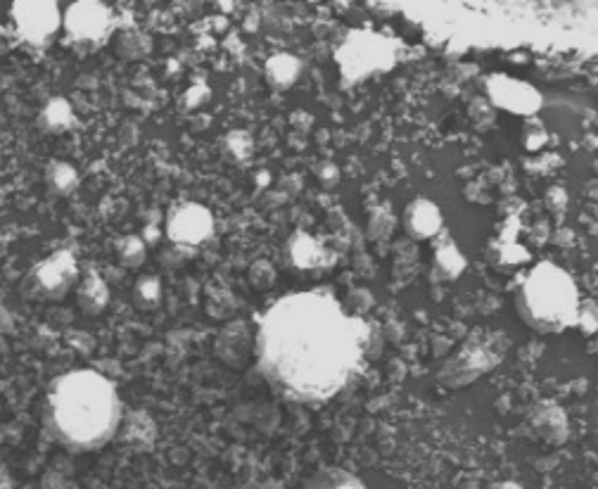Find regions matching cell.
Listing matches in <instances>:
<instances>
[{
	"label": "cell",
	"instance_id": "1",
	"mask_svg": "<svg viewBox=\"0 0 598 489\" xmlns=\"http://www.w3.org/2000/svg\"><path fill=\"white\" fill-rule=\"evenodd\" d=\"M371 328L349 316L328 292H295L259 323L257 361L269 383L295 402L318 404L345 387L368 347Z\"/></svg>",
	"mask_w": 598,
	"mask_h": 489
},
{
	"label": "cell",
	"instance_id": "2",
	"mask_svg": "<svg viewBox=\"0 0 598 489\" xmlns=\"http://www.w3.org/2000/svg\"><path fill=\"white\" fill-rule=\"evenodd\" d=\"M122 416V399L117 387L91 368L69 371L50 387V425L69 447H103L117 435Z\"/></svg>",
	"mask_w": 598,
	"mask_h": 489
},
{
	"label": "cell",
	"instance_id": "3",
	"mask_svg": "<svg viewBox=\"0 0 598 489\" xmlns=\"http://www.w3.org/2000/svg\"><path fill=\"white\" fill-rule=\"evenodd\" d=\"M520 319L539 333H561L580 323V292L568 271L542 262L527 273L515 297Z\"/></svg>",
	"mask_w": 598,
	"mask_h": 489
},
{
	"label": "cell",
	"instance_id": "4",
	"mask_svg": "<svg viewBox=\"0 0 598 489\" xmlns=\"http://www.w3.org/2000/svg\"><path fill=\"white\" fill-rule=\"evenodd\" d=\"M394 60H397V46L392 38L373 31H356L337 50V62L347 84L364 81L375 72H387Z\"/></svg>",
	"mask_w": 598,
	"mask_h": 489
},
{
	"label": "cell",
	"instance_id": "5",
	"mask_svg": "<svg viewBox=\"0 0 598 489\" xmlns=\"http://www.w3.org/2000/svg\"><path fill=\"white\" fill-rule=\"evenodd\" d=\"M504 345L496 335L489 338H473L461 347L456 357H451L440 371V383L447 387H463L485 376L489 368L501 361Z\"/></svg>",
	"mask_w": 598,
	"mask_h": 489
},
{
	"label": "cell",
	"instance_id": "6",
	"mask_svg": "<svg viewBox=\"0 0 598 489\" xmlns=\"http://www.w3.org/2000/svg\"><path fill=\"white\" fill-rule=\"evenodd\" d=\"M12 22L22 41L31 46H46L62 27V10L48 0H22L12 5Z\"/></svg>",
	"mask_w": 598,
	"mask_h": 489
},
{
	"label": "cell",
	"instance_id": "7",
	"mask_svg": "<svg viewBox=\"0 0 598 489\" xmlns=\"http://www.w3.org/2000/svg\"><path fill=\"white\" fill-rule=\"evenodd\" d=\"M62 27L76 43L105 41L112 29V12L103 3L81 0L62 12Z\"/></svg>",
	"mask_w": 598,
	"mask_h": 489
},
{
	"label": "cell",
	"instance_id": "8",
	"mask_svg": "<svg viewBox=\"0 0 598 489\" xmlns=\"http://www.w3.org/2000/svg\"><path fill=\"white\" fill-rule=\"evenodd\" d=\"M214 233V217L197 202H183L174 207L167 219V236L174 240L178 247H197L212 238Z\"/></svg>",
	"mask_w": 598,
	"mask_h": 489
},
{
	"label": "cell",
	"instance_id": "9",
	"mask_svg": "<svg viewBox=\"0 0 598 489\" xmlns=\"http://www.w3.org/2000/svg\"><path fill=\"white\" fill-rule=\"evenodd\" d=\"M487 91L492 103L499 105L501 110L515 114H534L542 107V95H539L537 88L523 84V81L518 79H511V76H492L487 84Z\"/></svg>",
	"mask_w": 598,
	"mask_h": 489
},
{
	"label": "cell",
	"instance_id": "10",
	"mask_svg": "<svg viewBox=\"0 0 598 489\" xmlns=\"http://www.w3.org/2000/svg\"><path fill=\"white\" fill-rule=\"evenodd\" d=\"M76 278V262L69 252H57L38 264L36 281L48 295H65Z\"/></svg>",
	"mask_w": 598,
	"mask_h": 489
},
{
	"label": "cell",
	"instance_id": "11",
	"mask_svg": "<svg viewBox=\"0 0 598 489\" xmlns=\"http://www.w3.org/2000/svg\"><path fill=\"white\" fill-rule=\"evenodd\" d=\"M404 228L411 238L425 240L442 231V214L435 202L418 198L404 212Z\"/></svg>",
	"mask_w": 598,
	"mask_h": 489
},
{
	"label": "cell",
	"instance_id": "12",
	"mask_svg": "<svg viewBox=\"0 0 598 489\" xmlns=\"http://www.w3.org/2000/svg\"><path fill=\"white\" fill-rule=\"evenodd\" d=\"M288 254L297 269H316L326 259V250L307 233H295L288 243Z\"/></svg>",
	"mask_w": 598,
	"mask_h": 489
},
{
	"label": "cell",
	"instance_id": "13",
	"mask_svg": "<svg viewBox=\"0 0 598 489\" xmlns=\"http://www.w3.org/2000/svg\"><path fill=\"white\" fill-rule=\"evenodd\" d=\"M299 60L297 57H292L288 53H278L269 57V62H266V76H269L271 84L276 86H290L295 84V79L299 76Z\"/></svg>",
	"mask_w": 598,
	"mask_h": 489
},
{
	"label": "cell",
	"instance_id": "14",
	"mask_svg": "<svg viewBox=\"0 0 598 489\" xmlns=\"http://www.w3.org/2000/svg\"><path fill=\"white\" fill-rule=\"evenodd\" d=\"M304 489H366L364 482L354 478L352 473L340 471V468H326V471H318L314 478H311Z\"/></svg>",
	"mask_w": 598,
	"mask_h": 489
},
{
	"label": "cell",
	"instance_id": "15",
	"mask_svg": "<svg viewBox=\"0 0 598 489\" xmlns=\"http://www.w3.org/2000/svg\"><path fill=\"white\" fill-rule=\"evenodd\" d=\"M79 300H81V307L91 311V314L103 311L107 304V285L103 283V278L95 276V273L86 276L84 283L79 285Z\"/></svg>",
	"mask_w": 598,
	"mask_h": 489
},
{
	"label": "cell",
	"instance_id": "16",
	"mask_svg": "<svg viewBox=\"0 0 598 489\" xmlns=\"http://www.w3.org/2000/svg\"><path fill=\"white\" fill-rule=\"evenodd\" d=\"M466 266V259L461 257L458 247L449 238L442 240V245L435 252V269L440 271L442 278H456Z\"/></svg>",
	"mask_w": 598,
	"mask_h": 489
},
{
	"label": "cell",
	"instance_id": "17",
	"mask_svg": "<svg viewBox=\"0 0 598 489\" xmlns=\"http://www.w3.org/2000/svg\"><path fill=\"white\" fill-rule=\"evenodd\" d=\"M117 252L124 266H138L145 257V247L138 238H124L122 243L117 245Z\"/></svg>",
	"mask_w": 598,
	"mask_h": 489
},
{
	"label": "cell",
	"instance_id": "18",
	"mask_svg": "<svg viewBox=\"0 0 598 489\" xmlns=\"http://www.w3.org/2000/svg\"><path fill=\"white\" fill-rule=\"evenodd\" d=\"M48 176H50V183H53L57 190H69L76 183L74 169L67 167V164H62V162L50 164Z\"/></svg>",
	"mask_w": 598,
	"mask_h": 489
},
{
	"label": "cell",
	"instance_id": "19",
	"mask_svg": "<svg viewBox=\"0 0 598 489\" xmlns=\"http://www.w3.org/2000/svg\"><path fill=\"white\" fill-rule=\"evenodd\" d=\"M392 226H394L392 212L387 209V205H383L380 207V212L371 219V228H368V233H371L373 238H385L392 233Z\"/></svg>",
	"mask_w": 598,
	"mask_h": 489
},
{
	"label": "cell",
	"instance_id": "20",
	"mask_svg": "<svg viewBox=\"0 0 598 489\" xmlns=\"http://www.w3.org/2000/svg\"><path fill=\"white\" fill-rule=\"evenodd\" d=\"M138 292H143L145 302L157 300V297H159V281H157V278H143V281L138 283Z\"/></svg>",
	"mask_w": 598,
	"mask_h": 489
}]
</instances>
